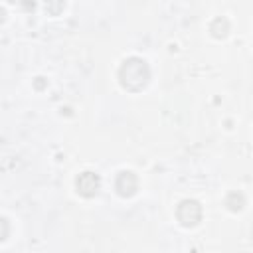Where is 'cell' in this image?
<instances>
[{"label":"cell","mask_w":253,"mask_h":253,"mask_svg":"<svg viewBox=\"0 0 253 253\" xmlns=\"http://www.w3.org/2000/svg\"><path fill=\"white\" fill-rule=\"evenodd\" d=\"M75 188L83 198H93L101 190V178L95 172H81L75 180Z\"/></svg>","instance_id":"cell-3"},{"label":"cell","mask_w":253,"mask_h":253,"mask_svg":"<svg viewBox=\"0 0 253 253\" xmlns=\"http://www.w3.org/2000/svg\"><path fill=\"white\" fill-rule=\"evenodd\" d=\"M176 217L184 227H194L202 219V206L196 200H184L176 208Z\"/></svg>","instance_id":"cell-2"},{"label":"cell","mask_w":253,"mask_h":253,"mask_svg":"<svg viewBox=\"0 0 253 253\" xmlns=\"http://www.w3.org/2000/svg\"><path fill=\"white\" fill-rule=\"evenodd\" d=\"M150 79V67L140 57H128L119 67V83L126 91H142Z\"/></svg>","instance_id":"cell-1"},{"label":"cell","mask_w":253,"mask_h":253,"mask_svg":"<svg viewBox=\"0 0 253 253\" xmlns=\"http://www.w3.org/2000/svg\"><path fill=\"white\" fill-rule=\"evenodd\" d=\"M8 233H10V223H8L6 217L0 215V241H4L8 237Z\"/></svg>","instance_id":"cell-7"},{"label":"cell","mask_w":253,"mask_h":253,"mask_svg":"<svg viewBox=\"0 0 253 253\" xmlns=\"http://www.w3.org/2000/svg\"><path fill=\"white\" fill-rule=\"evenodd\" d=\"M115 190H117V194L121 198H130L138 190V178L132 172L123 170V172H119V176L115 180Z\"/></svg>","instance_id":"cell-4"},{"label":"cell","mask_w":253,"mask_h":253,"mask_svg":"<svg viewBox=\"0 0 253 253\" xmlns=\"http://www.w3.org/2000/svg\"><path fill=\"white\" fill-rule=\"evenodd\" d=\"M225 206H227V210H231V211H239V210L245 206V198H243V194H239V192H231V194H227V198H225Z\"/></svg>","instance_id":"cell-6"},{"label":"cell","mask_w":253,"mask_h":253,"mask_svg":"<svg viewBox=\"0 0 253 253\" xmlns=\"http://www.w3.org/2000/svg\"><path fill=\"white\" fill-rule=\"evenodd\" d=\"M210 32H211L213 38H225L227 32H229L227 20H225V18H215V20L211 22V26H210Z\"/></svg>","instance_id":"cell-5"}]
</instances>
